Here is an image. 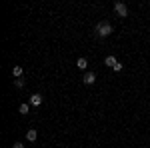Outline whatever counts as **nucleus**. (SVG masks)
<instances>
[{
	"mask_svg": "<svg viewBox=\"0 0 150 148\" xmlns=\"http://www.w3.org/2000/svg\"><path fill=\"white\" fill-rule=\"evenodd\" d=\"M104 62H106L108 66H112V68H114L116 64H118V60H116V58L112 56V54H110V56H106V60H104Z\"/></svg>",
	"mask_w": 150,
	"mask_h": 148,
	"instance_id": "6e6552de",
	"label": "nucleus"
},
{
	"mask_svg": "<svg viewBox=\"0 0 150 148\" xmlns=\"http://www.w3.org/2000/svg\"><path fill=\"white\" fill-rule=\"evenodd\" d=\"M36 138H38V132H36L34 128H30V130L26 132V140H28V142H34Z\"/></svg>",
	"mask_w": 150,
	"mask_h": 148,
	"instance_id": "39448f33",
	"label": "nucleus"
},
{
	"mask_svg": "<svg viewBox=\"0 0 150 148\" xmlns=\"http://www.w3.org/2000/svg\"><path fill=\"white\" fill-rule=\"evenodd\" d=\"M96 34L100 36V38H106V36L112 34V24L108 22V20H102V22L96 24Z\"/></svg>",
	"mask_w": 150,
	"mask_h": 148,
	"instance_id": "f257e3e1",
	"label": "nucleus"
},
{
	"mask_svg": "<svg viewBox=\"0 0 150 148\" xmlns=\"http://www.w3.org/2000/svg\"><path fill=\"white\" fill-rule=\"evenodd\" d=\"M22 72H24L22 66H14V68H12V76H14V78H20V76H22Z\"/></svg>",
	"mask_w": 150,
	"mask_h": 148,
	"instance_id": "0eeeda50",
	"label": "nucleus"
},
{
	"mask_svg": "<svg viewBox=\"0 0 150 148\" xmlns=\"http://www.w3.org/2000/svg\"><path fill=\"white\" fill-rule=\"evenodd\" d=\"M82 80H84V84H88V86H90V84H94V82H96V76H94V72H86Z\"/></svg>",
	"mask_w": 150,
	"mask_h": 148,
	"instance_id": "7ed1b4c3",
	"label": "nucleus"
},
{
	"mask_svg": "<svg viewBox=\"0 0 150 148\" xmlns=\"http://www.w3.org/2000/svg\"><path fill=\"white\" fill-rule=\"evenodd\" d=\"M114 10H116V14H118L120 18H126V16H128V8H126V4H124V2H116V4H114Z\"/></svg>",
	"mask_w": 150,
	"mask_h": 148,
	"instance_id": "f03ea898",
	"label": "nucleus"
},
{
	"mask_svg": "<svg viewBox=\"0 0 150 148\" xmlns=\"http://www.w3.org/2000/svg\"><path fill=\"white\" fill-rule=\"evenodd\" d=\"M14 84H16V88H22V86H24V80H14Z\"/></svg>",
	"mask_w": 150,
	"mask_h": 148,
	"instance_id": "9d476101",
	"label": "nucleus"
},
{
	"mask_svg": "<svg viewBox=\"0 0 150 148\" xmlns=\"http://www.w3.org/2000/svg\"><path fill=\"white\" fill-rule=\"evenodd\" d=\"M18 110H20V114H28V104H26V102L20 104V108H18Z\"/></svg>",
	"mask_w": 150,
	"mask_h": 148,
	"instance_id": "1a4fd4ad",
	"label": "nucleus"
},
{
	"mask_svg": "<svg viewBox=\"0 0 150 148\" xmlns=\"http://www.w3.org/2000/svg\"><path fill=\"white\" fill-rule=\"evenodd\" d=\"M86 66H88V60H86V58H78V60H76V68H80V70H86Z\"/></svg>",
	"mask_w": 150,
	"mask_h": 148,
	"instance_id": "423d86ee",
	"label": "nucleus"
},
{
	"mask_svg": "<svg viewBox=\"0 0 150 148\" xmlns=\"http://www.w3.org/2000/svg\"><path fill=\"white\" fill-rule=\"evenodd\" d=\"M30 104L32 106H40L42 104V94H32L30 96Z\"/></svg>",
	"mask_w": 150,
	"mask_h": 148,
	"instance_id": "20e7f679",
	"label": "nucleus"
},
{
	"mask_svg": "<svg viewBox=\"0 0 150 148\" xmlns=\"http://www.w3.org/2000/svg\"><path fill=\"white\" fill-rule=\"evenodd\" d=\"M14 148H24L22 142H14Z\"/></svg>",
	"mask_w": 150,
	"mask_h": 148,
	"instance_id": "9b49d317",
	"label": "nucleus"
}]
</instances>
